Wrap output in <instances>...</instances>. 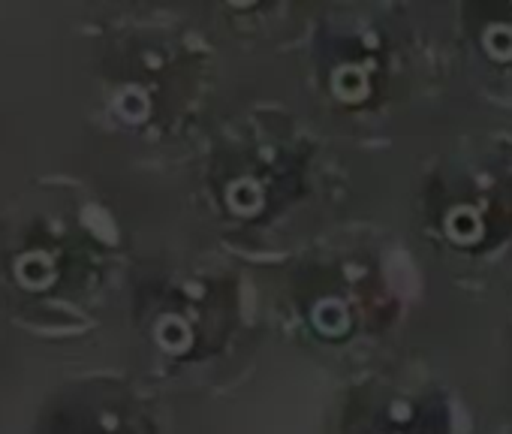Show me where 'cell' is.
Here are the masks:
<instances>
[{"label": "cell", "mask_w": 512, "mask_h": 434, "mask_svg": "<svg viewBox=\"0 0 512 434\" xmlns=\"http://www.w3.org/2000/svg\"><path fill=\"white\" fill-rule=\"evenodd\" d=\"M100 211L67 175H40L0 205V302L28 332L70 338L91 326L103 254Z\"/></svg>", "instance_id": "cell-1"}]
</instances>
